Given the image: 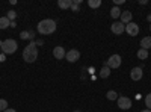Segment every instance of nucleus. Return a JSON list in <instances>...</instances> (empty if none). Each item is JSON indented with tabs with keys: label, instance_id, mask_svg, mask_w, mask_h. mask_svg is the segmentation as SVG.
Here are the masks:
<instances>
[{
	"label": "nucleus",
	"instance_id": "18",
	"mask_svg": "<svg viewBox=\"0 0 151 112\" xmlns=\"http://www.w3.org/2000/svg\"><path fill=\"white\" fill-rule=\"evenodd\" d=\"M118 97H119L118 92L113 91V90H110V91L106 92V98H107V100H112V102H113V100H118Z\"/></svg>",
	"mask_w": 151,
	"mask_h": 112
},
{
	"label": "nucleus",
	"instance_id": "11",
	"mask_svg": "<svg viewBox=\"0 0 151 112\" xmlns=\"http://www.w3.org/2000/svg\"><path fill=\"white\" fill-rule=\"evenodd\" d=\"M121 23L122 24H129V23H132V18H133V14L130 11H124V12H121Z\"/></svg>",
	"mask_w": 151,
	"mask_h": 112
},
{
	"label": "nucleus",
	"instance_id": "1",
	"mask_svg": "<svg viewBox=\"0 0 151 112\" xmlns=\"http://www.w3.org/2000/svg\"><path fill=\"white\" fill-rule=\"evenodd\" d=\"M56 21L52 20V18H45V20H41L36 26V30L40 35H52L55 30H56Z\"/></svg>",
	"mask_w": 151,
	"mask_h": 112
},
{
	"label": "nucleus",
	"instance_id": "6",
	"mask_svg": "<svg viewBox=\"0 0 151 112\" xmlns=\"http://www.w3.org/2000/svg\"><path fill=\"white\" fill-rule=\"evenodd\" d=\"M144 76V73H142V67H133L130 70V79L137 82V80H141Z\"/></svg>",
	"mask_w": 151,
	"mask_h": 112
},
{
	"label": "nucleus",
	"instance_id": "28",
	"mask_svg": "<svg viewBox=\"0 0 151 112\" xmlns=\"http://www.w3.org/2000/svg\"><path fill=\"white\" fill-rule=\"evenodd\" d=\"M3 112H17V111H15V109H11V108H8V109H5Z\"/></svg>",
	"mask_w": 151,
	"mask_h": 112
},
{
	"label": "nucleus",
	"instance_id": "23",
	"mask_svg": "<svg viewBox=\"0 0 151 112\" xmlns=\"http://www.w3.org/2000/svg\"><path fill=\"white\" fill-rule=\"evenodd\" d=\"M5 109H8V102L5 98H0V112H3Z\"/></svg>",
	"mask_w": 151,
	"mask_h": 112
},
{
	"label": "nucleus",
	"instance_id": "2",
	"mask_svg": "<svg viewBox=\"0 0 151 112\" xmlns=\"http://www.w3.org/2000/svg\"><path fill=\"white\" fill-rule=\"evenodd\" d=\"M38 58V46L35 41H30L29 46L24 47L23 50V59L27 62V64H32V62H35Z\"/></svg>",
	"mask_w": 151,
	"mask_h": 112
},
{
	"label": "nucleus",
	"instance_id": "31",
	"mask_svg": "<svg viewBox=\"0 0 151 112\" xmlns=\"http://www.w3.org/2000/svg\"><path fill=\"white\" fill-rule=\"evenodd\" d=\"M147 20H148V21L151 23V14H148V17H147Z\"/></svg>",
	"mask_w": 151,
	"mask_h": 112
},
{
	"label": "nucleus",
	"instance_id": "16",
	"mask_svg": "<svg viewBox=\"0 0 151 112\" xmlns=\"http://www.w3.org/2000/svg\"><path fill=\"white\" fill-rule=\"evenodd\" d=\"M121 12H122V11H121L118 6H113V8L110 9V17L116 20V18H119V17H121Z\"/></svg>",
	"mask_w": 151,
	"mask_h": 112
},
{
	"label": "nucleus",
	"instance_id": "27",
	"mask_svg": "<svg viewBox=\"0 0 151 112\" xmlns=\"http://www.w3.org/2000/svg\"><path fill=\"white\" fill-rule=\"evenodd\" d=\"M35 43H36V46H42V44H44L42 40H38V41H35Z\"/></svg>",
	"mask_w": 151,
	"mask_h": 112
},
{
	"label": "nucleus",
	"instance_id": "7",
	"mask_svg": "<svg viewBox=\"0 0 151 112\" xmlns=\"http://www.w3.org/2000/svg\"><path fill=\"white\" fill-rule=\"evenodd\" d=\"M65 59H67L68 62H76V61H79V59H80V52L77 50V48H71V50L67 52Z\"/></svg>",
	"mask_w": 151,
	"mask_h": 112
},
{
	"label": "nucleus",
	"instance_id": "20",
	"mask_svg": "<svg viewBox=\"0 0 151 112\" xmlns=\"http://www.w3.org/2000/svg\"><path fill=\"white\" fill-rule=\"evenodd\" d=\"M88 6L95 9V8H100L101 6V0H88Z\"/></svg>",
	"mask_w": 151,
	"mask_h": 112
},
{
	"label": "nucleus",
	"instance_id": "34",
	"mask_svg": "<svg viewBox=\"0 0 151 112\" xmlns=\"http://www.w3.org/2000/svg\"><path fill=\"white\" fill-rule=\"evenodd\" d=\"M74 112H80V111H74Z\"/></svg>",
	"mask_w": 151,
	"mask_h": 112
},
{
	"label": "nucleus",
	"instance_id": "19",
	"mask_svg": "<svg viewBox=\"0 0 151 112\" xmlns=\"http://www.w3.org/2000/svg\"><path fill=\"white\" fill-rule=\"evenodd\" d=\"M136 56L139 58L141 61H145V59H148V50H144V48H139V50H137V53H136Z\"/></svg>",
	"mask_w": 151,
	"mask_h": 112
},
{
	"label": "nucleus",
	"instance_id": "30",
	"mask_svg": "<svg viewBox=\"0 0 151 112\" xmlns=\"http://www.w3.org/2000/svg\"><path fill=\"white\" fill-rule=\"evenodd\" d=\"M139 3H141V5H147V3H148V0H141Z\"/></svg>",
	"mask_w": 151,
	"mask_h": 112
},
{
	"label": "nucleus",
	"instance_id": "9",
	"mask_svg": "<svg viewBox=\"0 0 151 112\" xmlns=\"http://www.w3.org/2000/svg\"><path fill=\"white\" fill-rule=\"evenodd\" d=\"M125 33L130 35V36H136L137 33H139V26H137L136 23H129V24H125Z\"/></svg>",
	"mask_w": 151,
	"mask_h": 112
},
{
	"label": "nucleus",
	"instance_id": "10",
	"mask_svg": "<svg viewBox=\"0 0 151 112\" xmlns=\"http://www.w3.org/2000/svg\"><path fill=\"white\" fill-rule=\"evenodd\" d=\"M65 55H67V52H65V48L62 47V46H58V47L53 48V56H55L56 59H64Z\"/></svg>",
	"mask_w": 151,
	"mask_h": 112
},
{
	"label": "nucleus",
	"instance_id": "4",
	"mask_svg": "<svg viewBox=\"0 0 151 112\" xmlns=\"http://www.w3.org/2000/svg\"><path fill=\"white\" fill-rule=\"evenodd\" d=\"M116 105H118V108L122 109V111H129V109L132 108L133 102H132V98H130V97L119 95V97H118V100H116Z\"/></svg>",
	"mask_w": 151,
	"mask_h": 112
},
{
	"label": "nucleus",
	"instance_id": "3",
	"mask_svg": "<svg viewBox=\"0 0 151 112\" xmlns=\"http://www.w3.org/2000/svg\"><path fill=\"white\" fill-rule=\"evenodd\" d=\"M0 47H2V50H3L5 55H12V53H15V52H17L18 44H17L15 40L8 38V40H5L2 44H0Z\"/></svg>",
	"mask_w": 151,
	"mask_h": 112
},
{
	"label": "nucleus",
	"instance_id": "33",
	"mask_svg": "<svg viewBox=\"0 0 151 112\" xmlns=\"http://www.w3.org/2000/svg\"><path fill=\"white\" fill-rule=\"evenodd\" d=\"M150 30H151V23H150Z\"/></svg>",
	"mask_w": 151,
	"mask_h": 112
},
{
	"label": "nucleus",
	"instance_id": "14",
	"mask_svg": "<svg viewBox=\"0 0 151 112\" xmlns=\"http://www.w3.org/2000/svg\"><path fill=\"white\" fill-rule=\"evenodd\" d=\"M71 5H73V0H59L58 2V6L60 9H70Z\"/></svg>",
	"mask_w": 151,
	"mask_h": 112
},
{
	"label": "nucleus",
	"instance_id": "15",
	"mask_svg": "<svg viewBox=\"0 0 151 112\" xmlns=\"http://www.w3.org/2000/svg\"><path fill=\"white\" fill-rule=\"evenodd\" d=\"M110 73H112V70L109 68V67H103L101 70H100V77H101V79H107L109 76H110Z\"/></svg>",
	"mask_w": 151,
	"mask_h": 112
},
{
	"label": "nucleus",
	"instance_id": "22",
	"mask_svg": "<svg viewBox=\"0 0 151 112\" xmlns=\"http://www.w3.org/2000/svg\"><path fill=\"white\" fill-rule=\"evenodd\" d=\"M6 17H8L11 21H15V18H17V12H15V11H8Z\"/></svg>",
	"mask_w": 151,
	"mask_h": 112
},
{
	"label": "nucleus",
	"instance_id": "13",
	"mask_svg": "<svg viewBox=\"0 0 151 112\" xmlns=\"http://www.w3.org/2000/svg\"><path fill=\"white\" fill-rule=\"evenodd\" d=\"M141 48H144V50L151 48V36H144L141 40Z\"/></svg>",
	"mask_w": 151,
	"mask_h": 112
},
{
	"label": "nucleus",
	"instance_id": "29",
	"mask_svg": "<svg viewBox=\"0 0 151 112\" xmlns=\"http://www.w3.org/2000/svg\"><path fill=\"white\" fill-rule=\"evenodd\" d=\"M15 26H17V23H15V21H11V26H9V27H14V29H15Z\"/></svg>",
	"mask_w": 151,
	"mask_h": 112
},
{
	"label": "nucleus",
	"instance_id": "26",
	"mask_svg": "<svg viewBox=\"0 0 151 112\" xmlns=\"http://www.w3.org/2000/svg\"><path fill=\"white\" fill-rule=\"evenodd\" d=\"M6 61V56H5V53L3 55H0V62H5Z\"/></svg>",
	"mask_w": 151,
	"mask_h": 112
},
{
	"label": "nucleus",
	"instance_id": "32",
	"mask_svg": "<svg viewBox=\"0 0 151 112\" xmlns=\"http://www.w3.org/2000/svg\"><path fill=\"white\" fill-rule=\"evenodd\" d=\"M141 112H151L150 109H144V111H141Z\"/></svg>",
	"mask_w": 151,
	"mask_h": 112
},
{
	"label": "nucleus",
	"instance_id": "24",
	"mask_svg": "<svg viewBox=\"0 0 151 112\" xmlns=\"http://www.w3.org/2000/svg\"><path fill=\"white\" fill-rule=\"evenodd\" d=\"M145 105H147V109L151 111V92L145 95Z\"/></svg>",
	"mask_w": 151,
	"mask_h": 112
},
{
	"label": "nucleus",
	"instance_id": "25",
	"mask_svg": "<svg viewBox=\"0 0 151 112\" xmlns=\"http://www.w3.org/2000/svg\"><path fill=\"white\" fill-rule=\"evenodd\" d=\"M113 2H115V6H119V5H122L125 0H113Z\"/></svg>",
	"mask_w": 151,
	"mask_h": 112
},
{
	"label": "nucleus",
	"instance_id": "17",
	"mask_svg": "<svg viewBox=\"0 0 151 112\" xmlns=\"http://www.w3.org/2000/svg\"><path fill=\"white\" fill-rule=\"evenodd\" d=\"M9 26H11V20L6 15L0 18V29H8Z\"/></svg>",
	"mask_w": 151,
	"mask_h": 112
},
{
	"label": "nucleus",
	"instance_id": "21",
	"mask_svg": "<svg viewBox=\"0 0 151 112\" xmlns=\"http://www.w3.org/2000/svg\"><path fill=\"white\" fill-rule=\"evenodd\" d=\"M80 3H82V0H76V2H74V0H73V5H71V11L73 12H79L80 11Z\"/></svg>",
	"mask_w": 151,
	"mask_h": 112
},
{
	"label": "nucleus",
	"instance_id": "12",
	"mask_svg": "<svg viewBox=\"0 0 151 112\" xmlns=\"http://www.w3.org/2000/svg\"><path fill=\"white\" fill-rule=\"evenodd\" d=\"M20 38L21 40H30V41H33V38H35V32L33 30H23L21 33H20Z\"/></svg>",
	"mask_w": 151,
	"mask_h": 112
},
{
	"label": "nucleus",
	"instance_id": "8",
	"mask_svg": "<svg viewBox=\"0 0 151 112\" xmlns=\"http://www.w3.org/2000/svg\"><path fill=\"white\" fill-rule=\"evenodd\" d=\"M110 30H112V33H115V35H121V33L125 32V24H122L121 21H115V23H112Z\"/></svg>",
	"mask_w": 151,
	"mask_h": 112
},
{
	"label": "nucleus",
	"instance_id": "5",
	"mask_svg": "<svg viewBox=\"0 0 151 112\" xmlns=\"http://www.w3.org/2000/svg\"><path fill=\"white\" fill-rule=\"evenodd\" d=\"M121 56L119 55H112L107 61H106V67H109L110 70H115V68H119L121 67Z\"/></svg>",
	"mask_w": 151,
	"mask_h": 112
}]
</instances>
